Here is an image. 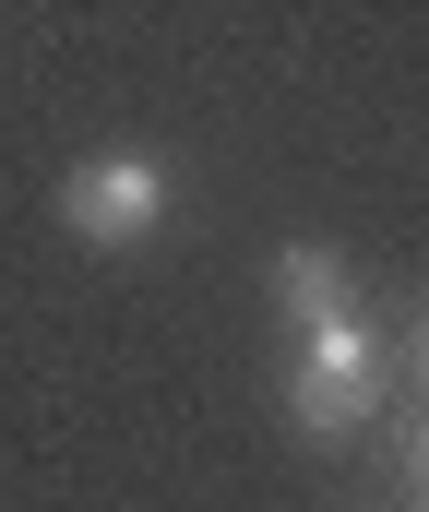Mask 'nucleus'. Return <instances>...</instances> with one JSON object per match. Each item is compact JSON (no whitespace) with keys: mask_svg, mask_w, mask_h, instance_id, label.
Here are the masks:
<instances>
[{"mask_svg":"<svg viewBox=\"0 0 429 512\" xmlns=\"http://www.w3.org/2000/svg\"><path fill=\"white\" fill-rule=\"evenodd\" d=\"M406 358H418V393H429V310H418V346H406Z\"/></svg>","mask_w":429,"mask_h":512,"instance_id":"nucleus-5","label":"nucleus"},{"mask_svg":"<svg viewBox=\"0 0 429 512\" xmlns=\"http://www.w3.org/2000/svg\"><path fill=\"white\" fill-rule=\"evenodd\" d=\"M406 477H418V501H429V417L406 429Z\"/></svg>","mask_w":429,"mask_h":512,"instance_id":"nucleus-4","label":"nucleus"},{"mask_svg":"<svg viewBox=\"0 0 429 512\" xmlns=\"http://www.w3.org/2000/svg\"><path fill=\"white\" fill-rule=\"evenodd\" d=\"M275 310L310 334V322H334V310H358L346 298V262L322 251V239H298V251H275Z\"/></svg>","mask_w":429,"mask_h":512,"instance_id":"nucleus-3","label":"nucleus"},{"mask_svg":"<svg viewBox=\"0 0 429 512\" xmlns=\"http://www.w3.org/2000/svg\"><path fill=\"white\" fill-rule=\"evenodd\" d=\"M370 405H382V322H370V310H334V322H310V334H298L286 417H298L310 441H346V429H370Z\"/></svg>","mask_w":429,"mask_h":512,"instance_id":"nucleus-1","label":"nucleus"},{"mask_svg":"<svg viewBox=\"0 0 429 512\" xmlns=\"http://www.w3.org/2000/svg\"><path fill=\"white\" fill-rule=\"evenodd\" d=\"M155 215H167V167H155L143 143H120V155H84V167L60 179V227H72V239H96V251H132V239H155Z\"/></svg>","mask_w":429,"mask_h":512,"instance_id":"nucleus-2","label":"nucleus"}]
</instances>
